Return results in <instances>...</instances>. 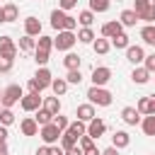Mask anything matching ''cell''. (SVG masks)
<instances>
[{
	"instance_id": "obj_1",
	"label": "cell",
	"mask_w": 155,
	"mask_h": 155,
	"mask_svg": "<svg viewBox=\"0 0 155 155\" xmlns=\"http://www.w3.org/2000/svg\"><path fill=\"white\" fill-rule=\"evenodd\" d=\"M87 99H90V104H97V107H109V104L114 102V94H111L109 90H104V87L92 85V87L87 90Z\"/></svg>"
},
{
	"instance_id": "obj_2",
	"label": "cell",
	"mask_w": 155,
	"mask_h": 155,
	"mask_svg": "<svg viewBox=\"0 0 155 155\" xmlns=\"http://www.w3.org/2000/svg\"><path fill=\"white\" fill-rule=\"evenodd\" d=\"M51 48H53V39H51V36H39L36 48H34V61H36L39 65H46V63H48Z\"/></svg>"
},
{
	"instance_id": "obj_3",
	"label": "cell",
	"mask_w": 155,
	"mask_h": 155,
	"mask_svg": "<svg viewBox=\"0 0 155 155\" xmlns=\"http://www.w3.org/2000/svg\"><path fill=\"white\" fill-rule=\"evenodd\" d=\"M22 97H24V92H22V87H19V85H7V87L2 90V94H0V104H2V107H7V109H12Z\"/></svg>"
},
{
	"instance_id": "obj_4",
	"label": "cell",
	"mask_w": 155,
	"mask_h": 155,
	"mask_svg": "<svg viewBox=\"0 0 155 155\" xmlns=\"http://www.w3.org/2000/svg\"><path fill=\"white\" fill-rule=\"evenodd\" d=\"M75 41H78V34H75V31L61 29L58 36L53 39V48H58V51H70V48L75 46Z\"/></svg>"
},
{
	"instance_id": "obj_5",
	"label": "cell",
	"mask_w": 155,
	"mask_h": 155,
	"mask_svg": "<svg viewBox=\"0 0 155 155\" xmlns=\"http://www.w3.org/2000/svg\"><path fill=\"white\" fill-rule=\"evenodd\" d=\"M61 128L51 121V124H46V126H39V136H41V140L46 143V145H56L58 140H61Z\"/></svg>"
},
{
	"instance_id": "obj_6",
	"label": "cell",
	"mask_w": 155,
	"mask_h": 155,
	"mask_svg": "<svg viewBox=\"0 0 155 155\" xmlns=\"http://www.w3.org/2000/svg\"><path fill=\"white\" fill-rule=\"evenodd\" d=\"M41 104H44V97L36 94V92H29V94H24V97L19 99V107H22L24 111H36Z\"/></svg>"
},
{
	"instance_id": "obj_7",
	"label": "cell",
	"mask_w": 155,
	"mask_h": 155,
	"mask_svg": "<svg viewBox=\"0 0 155 155\" xmlns=\"http://www.w3.org/2000/svg\"><path fill=\"white\" fill-rule=\"evenodd\" d=\"M109 80H111V68H107V65H97V68L92 70V85L104 87Z\"/></svg>"
},
{
	"instance_id": "obj_8",
	"label": "cell",
	"mask_w": 155,
	"mask_h": 155,
	"mask_svg": "<svg viewBox=\"0 0 155 155\" xmlns=\"http://www.w3.org/2000/svg\"><path fill=\"white\" fill-rule=\"evenodd\" d=\"M104 133H107V124H104L102 119L94 116L92 121H87V136H90L92 140H94V138H102Z\"/></svg>"
},
{
	"instance_id": "obj_9",
	"label": "cell",
	"mask_w": 155,
	"mask_h": 155,
	"mask_svg": "<svg viewBox=\"0 0 155 155\" xmlns=\"http://www.w3.org/2000/svg\"><path fill=\"white\" fill-rule=\"evenodd\" d=\"M63 133H68L73 140H78L80 136H85V133H87V124H85V121H80V119H75V121H70V124H68V128H65Z\"/></svg>"
},
{
	"instance_id": "obj_10",
	"label": "cell",
	"mask_w": 155,
	"mask_h": 155,
	"mask_svg": "<svg viewBox=\"0 0 155 155\" xmlns=\"http://www.w3.org/2000/svg\"><path fill=\"white\" fill-rule=\"evenodd\" d=\"M121 31H124V27H121L119 19H111V22H104V24H102V36H104V39H114V36H119Z\"/></svg>"
},
{
	"instance_id": "obj_11",
	"label": "cell",
	"mask_w": 155,
	"mask_h": 155,
	"mask_svg": "<svg viewBox=\"0 0 155 155\" xmlns=\"http://www.w3.org/2000/svg\"><path fill=\"white\" fill-rule=\"evenodd\" d=\"M0 56H5V58L17 56V44L12 41V36H0Z\"/></svg>"
},
{
	"instance_id": "obj_12",
	"label": "cell",
	"mask_w": 155,
	"mask_h": 155,
	"mask_svg": "<svg viewBox=\"0 0 155 155\" xmlns=\"http://www.w3.org/2000/svg\"><path fill=\"white\" fill-rule=\"evenodd\" d=\"M121 119H124L126 126H138L140 124V114H138L136 107H124L121 109Z\"/></svg>"
},
{
	"instance_id": "obj_13",
	"label": "cell",
	"mask_w": 155,
	"mask_h": 155,
	"mask_svg": "<svg viewBox=\"0 0 155 155\" xmlns=\"http://www.w3.org/2000/svg\"><path fill=\"white\" fill-rule=\"evenodd\" d=\"M65 19H68V12L65 10H53L51 12V27L56 29V31H61V29H65Z\"/></svg>"
},
{
	"instance_id": "obj_14",
	"label": "cell",
	"mask_w": 155,
	"mask_h": 155,
	"mask_svg": "<svg viewBox=\"0 0 155 155\" xmlns=\"http://www.w3.org/2000/svg\"><path fill=\"white\" fill-rule=\"evenodd\" d=\"M19 131H22V136H36L39 133V124L34 121V116H27V119L19 121Z\"/></svg>"
},
{
	"instance_id": "obj_15",
	"label": "cell",
	"mask_w": 155,
	"mask_h": 155,
	"mask_svg": "<svg viewBox=\"0 0 155 155\" xmlns=\"http://www.w3.org/2000/svg\"><path fill=\"white\" fill-rule=\"evenodd\" d=\"M34 80L41 85V90H46V87H51V82H53V75H51V70H48V68H44V65H41V68L36 70Z\"/></svg>"
},
{
	"instance_id": "obj_16",
	"label": "cell",
	"mask_w": 155,
	"mask_h": 155,
	"mask_svg": "<svg viewBox=\"0 0 155 155\" xmlns=\"http://www.w3.org/2000/svg\"><path fill=\"white\" fill-rule=\"evenodd\" d=\"M111 145L119 148V150H124V148L131 145V136H128L126 131H114V136H111Z\"/></svg>"
},
{
	"instance_id": "obj_17",
	"label": "cell",
	"mask_w": 155,
	"mask_h": 155,
	"mask_svg": "<svg viewBox=\"0 0 155 155\" xmlns=\"http://www.w3.org/2000/svg\"><path fill=\"white\" fill-rule=\"evenodd\" d=\"M24 34L29 36H41V22L36 17H27L24 19Z\"/></svg>"
},
{
	"instance_id": "obj_18",
	"label": "cell",
	"mask_w": 155,
	"mask_h": 155,
	"mask_svg": "<svg viewBox=\"0 0 155 155\" xmlns=\"http://www.w3.org/2000/svg\"><path fill=\"white\" fill-rule=\"evenodd\" d=\"M126 58H128L133 65L143 63V58H145V51H143V46H128V48H126Z\"/></svg>"
},
{
	"instance_id": "obj_19",
	"label": "cell",
	"mask_w": 155,
	"mask_h": 155,
	"mask_svg": "<svg viewBox=\"0 0 155 155\" xmlns=\"http://www.w3.org/2000/svg\"><path fill=\"white\" fill-rule=\"evenodd\" d=\"M75 116H78L80 121H85V124L92 121V119H94V104H90V102H87V104H80L78 111H75Z\"/></svg>"
},
{
	"instance_id": "obj_20",
	"label": "cell",
	"mask_w": 155,
	"mask_h": 155,
	"mask_svg": "<svg viewBox=\"0 0 155 155\" xmlns=\"http://www.w3.org/2000/svg\"><path fill=\"white\" fill-rule=\"evenodd\" d=\"M150 75H153L150 70H145L143 65H138V68H133V73H131V80H133L136 85H145V82L150 80Z\"/></svg>"
},
{
	"instance_id": "obj_21",
	"label": "cell",
	"mask_w": 155,
	"mask_h": 155,
	"mask_svg": "<svg viewBox=\"0 0 155 155\" xmlns=\"http://www.w3.org/2000/svg\"><path fill=\"white\" fill-rule=\"evenodd\" d=\"M17 17H19V7H17L15 2L2 5V22H15Z\"/></svg>"
},
{
	"instance_id": "obj_22",
	"label": "cell",
	"mask_w": 155,
	"mask_h": 155,
	"mask_svg": "<svg viewBox=\"0 0 155 155\" xmlns=\"http://www.w3.org/2000/svg\"><path fill=\"white\" fill-rule=\"evenodd\" d=\"M119 22H121V27H136L138 15H136L133 10H124V12H121V17H119Z\"/></svg>"
},
{
	"instance_id": "obj_23",
	"label": "cell",
	"mask_w": 155,
	"mask_h": 155,
	"mask_svg": "<svg viewBox=\"0 0 155 155\" xmlns=\"http://www.w3.org/2000/svg\"><path fill=\"white\" fill-rule=\"evenodd\" d=\"M17 48H19V51H24V53H31V51L36 48V41H34V36H29V34H24V36L19 39V44H17Z\"/></svg>"
},
{
	"instance_id": "obj_24",
	"label": "cell",
	"mask_w": 155,
	"mask_h": 155,
	"mask_svg": "<svg viewBox=\"0 0 155 155\" xmlns=\"http://www.w3.org/2000/svg\"><path fill=\"white\" fill-rule=\"evenodd\" d=\"M92 48H94V53H99V56H104V53H109V48H111V41L109 39H94L92 41Z\"/></svg>"
},
{
	"instance_id": "obj_25",
	"label": "cell",
	"mask_w": 155,
	"mask_h": 155,
	"mask_svg": "<svg viewBox=\"0 0 155 155\" xmlns=\"http://www.w3.org/2000/svg\"><path fill=\"white\" fill-rule=\"evenodd\" d=\"M51 90H53V94H56V97L65 94V92H68V80H65V78H53Z\"/></svg>"
},
{
	"instance_id": "obj_26",
	"label": "cell",
	"mask_w": 155,
	"mask_h": 155,
	"mask_svg": "<svg viewBox=\"0 0 155 155\" xmlns=\"http://www.w3.org/2000/svg\"><path fill=\"white\" fill-rule=\"evenodd\" d=\"M140 39L148 44V46H155V24H145L140 29Z\"/></svg>"
},
{
	"instance_id": "obj_27",
	"label": "cell",
	"mask_w": 155,
	"mask_h": 155,
	"mask_svg": "<svg viewBox=\"0 0 155 155\" xmlns=\"http://www.w3.org/2000/svg\"><path fill=\"white\" fill-rule=\"evenodd\" d=\"M80 63H82V58H80L78 53H65V58H63V65H65L68 70H78Z\"/></svg>"
},
{
	"instance_id": "obj_28",
	"label": "cell",
	"mask_w": 155,
	"mask_h": 155,
	"mask_svg": "<svg viewBox=\"0 0 155 155\" xmlns=\"http://www.w3.org/2000/svg\"><path fill=\"white\" fill-rule=\"evenodd\" d=\"M41 107H44V109H46V111H51V114H53V116H56V114H58V111H61V99H58V97H46V99H44V104H41Z\"/></svg>"
},
{
	"instance_id": "obj_29",
	"label": "cell",
	"mask_w": 155,
	"mask_h": 155,
	"mask_svg": "<svg viewBox=\"0 0 155 155\" xmlns=\"http://www.w3.org/2000/svg\"><path fill=\"white\" fill-rule=\"evenodd\" d=\"M34 121H36L39 126H46V124H51V121H53V114H51V111H46L44 107H39V109H36V116H34Z\"/></svg>"
},
{
	"instance_id": "obj_30",
	"label": "cell",
	"mask_w": 155,
	"mask_h": 155,
	"mask_svg": "<svg viewBox=\"0 0 155 155\" xmlns=\"http://www.w3.org/2000/svg\"><path fill=\"white\" fill-rule=\"evenodd\" d=\"M140 128L145 136H155V114H148L143 121H140Z\"/></svg>"
},
{
	"instance_id": "obj_31",
	"label": "cell",
	"mask_w": 155,
	"mask_h": 155,
	"mask_svg": "<svg viewBox=\"0 0 155 155\" xmlns=\"http://www.w3.org/2000/svg\"><path fill=\"white\" fill-rule=\"evenodd\" d=\"M97 36H94V31H92V27H82L80 31H78V41L80 44H92Z\"/></svg>"
},
{
	"instance_id": "obj_32",
	"label": "cell",
	"mask_w": 155,
	"mask_h": 155,
	"mask_svg": "<svg viewBox=\"0 0 155 155\" xmlns=\"http://www.w3.org/2000/svg\"><path fill=\"white\" fill-rule=\"evenodd\" d=\"M150 104H153V97H140L138 104H136L138 114H140V116H148V114H150Z\"/></svg>"
},
{
	"instance_id": "obj_33",
	"label": "cell",
	"mask_w": 155,
	"mask_h": 155,
	"mask_svg": "<svg viewBox=\"0 0 155 155\" xmlns=\"http://www.w3.org/2000/svg\"><path fill=\"white\" fill-rule=\"evenodd\" d=\"M109 41H111V46H114V48H128V46H131V41H128V34H124V31H121L119 36L109 39Z\"/></svg>"
},
{
	"instance_id": "obj_34",
	"label": "cell",
	"mask_w": 155,
	"mask_h": 155,
	"mask_svg": "<svg viewBox=\"0 0 155 155\" xmlns=\"http://www.w3.org/2000/svg\"><path fill=\"white\" fill-rule=\"evenodd\" d=\"M0 124H2V126H12V124H15V111L7 109V107H2V109H0Z\"/></svg>"
},
{
	"instance_id": "obj_35",
	"label": "cell",
	"mask_w": 155,
	"mask_h": 155,
	"mask_svg": "<svg viewBox=\"0 0 155 155\" xmlns=\"http://www.w3.org/2000/svg\"><path fill=\"white\" fill-rule=\"evenodd\" d=\"M111 7V0H90V10L92 12H107Z\"/></svg>"
},
{
	"instance_id": "obj_36",
	"label": "cell",
	"mask_w": 155,
	"mask_h": 155,
	"mask_svg": "<svg viewBox=\"0 0 155 155\" xmlns=\"http://www.w3.org/2000/svg\"><path fill=\"white\" fill-rule=\"evenodd\" d=\"M78 22H80L82 27H92V22H94V12H92V10H82V12L78 15Z\"/></svg>"
},
{
	"instance_id": "obj_37",
	"label": "cell",
	"mask_w": 155,
	"mask_h": 155,
	"mask_svg": "<svg viewBox=\"0 0 155 155\" xmlns=\"http://www.w3.org/2000/svg\"><path fill=\"white\" fill-rule=\"evenodd\" d=\"M65 80H68V85H80V82H82V73H80V68H78V70H68Z\"/></svg>"
},
{
	"instance_id": "obj_38",
	"label": "cell",
	"mask_w": 155,
	"mask_h": 155,
	"mask_svg": "<svg viewBox=\"0 0 155 155\" xmlns=\"http://www.w3.org/2000/svg\"><path fill=\"white\" fill-rule=\"evenodd\" d=\"M148 7H150V0H133V12H136L138 17H140Z\"/></svg>"
},
{
	"instance_id": "obj_39",
	"label": "cell",
	"mask_w": 155,
	"mask_h": 155,
	"mask_svg": "<svg viewBox=\"0 0 155 155\" xmlns=\"http://www.w3.org/2000/svg\"><path fill=\"white\" fill-rule=\"evenodd\" d=\"M138 19H143L145 24H153V22H155V5H150V7H148V10L138 17Z\"/></svg>"
},
{
	"instance_id": "obj_40",
	"label": "cell",
	"mask_w": 155,
	"mask_h": 155,
	"mask_svg": "<svg viewBox=\"0 0 155 155\" xmlns=\"http://www.w3.org/2000/svg\"><path fill=\"white\" fill-rule=\"evenodd\" d=\"M53 124H56V126H58V128H61V131H65V128H68V124H70V121H68V116H63V114H61V111H58V114H56V116H53Z\"/></svg>"
},
{
	"instance_id": "obj_41",
	"label": "cell",
	"mask_w": 155,
	"mask_h": 155,
	"mask_svg": "<svg viewBox=\"0 0 155 155\" xmlns=\"http://www.w3.org/2000/svg\"><path fill=\"white\" fill-rule=\"evenodd\" d=\"M73 145H78V140H73L68 133H61V148H63V150H70Z\"/></svg>"
},
{
	"instance_id": "obj_42",
	"label": "cell",
	"mask_w": 155,
	"mask_h": 155,
	"mask_svg": "<svg viewBox=\"0 0 155 155\" xmlns=\"http://www.w3.org/2000/svg\"><path fill=\"white\" fill-rule=\"evenodd\" d=\"M12 65H15V58H5V56H0V73H10Z\"/></svg>"
},
{
	"instance_id": "obj_43",
	"label": "cell",
	"mask_w": 155,
	"mask_h": 155,
	"mask_svg": "<svg viewBox=\"0 0 155 155\" xmlns=\"http://www.w3.org/2000/svg\"><path fill=\"white\" fill-rule=\"evenodd\" d=\"M143 68H145V70H150V73H155V53H150V56H145V58H143Z\"/></svg>"
},
{
	"instance_id": "obj_44",
	"label": "cell",
	"mask_w": 155,
	"mask_h": 155,
	"mask_svg": "<svg viewBox=\"0 0 155 155\" xmlns=\"http://www.w3.org/2000/svg\"><path fill=\"white\" fill-rule=\"evenodd\" d=\"M78 145H80L82 150H87L90 145H94V140H92V138H90V136L85 133V136H80V138H78Z\"/></svg>"
},
{
	"instance_id": "obj_45",
	"label": "cell",
	"mask_w": 155,
	"mask_h": 155,
	"mask_svg": "<svg viewBox=\"0 0 155 155\" xmlns=\"http://www.w3.org/2000/svg\"><path fill=\"white\" fill-rule=\"evenodd\" d=\"M75 5H78V0H58V7H61V10H65V12H68V10H73Z\"/></svg>"
},
{
	"instance_id": "obj_46",
	"label": "cell",
	"mask_w": 155,
	"mask_h": 155,
	"mask_svg": "<svg viewBox=\"0 0 155 155\" xmlns=\"http://www.w3.org/2000/svg\"><path fill=\"white\" fill-rule=\"evenodd\" d=\"M27 87H29V92H36V94H41V92H44V90H41V85H39V82H36L34 78H31V80L27 82Z\"/></svg>"
},
{
	"instance_id": "obj_47",
	"label": "cell",
	"mask_w": 155,
	"mask_h": 155,
	"mask_svg": "<svg viewBox=\"0 0 155 155\" xmlns=\"http://www.w3.org/2000/svg\"><path fill=\"white\" fill-rule=\"evenodd\" d=\"M82 155H102V150H99L97 145H90L87 150H82Z\"/></svg>"
},
{
	"instance_id": "obj_48",
	"label": "cell",
	"mask_w": 155,
	"mask_h": 155,
	"mask_svg": "<svg viewBox=\"0 0 155 155\" xmlns=\"http://www.w3.org/2000/svg\"><path fill=\"white\" fill-rule=\"evenodd\" d=\"M36 155H51V145H46V143H44V145L36 150Z\"/></svg>"
},
{
	"instance_id": "obj_49",
	"label": "cell",
	"mask_w": 155,
	"mask_h": 155,
	"mask_svg": "<svg viewBox=\"0 0 155 155\" xmlns=\"http://www.w3.org/2000/svg\"><path fill=\"white\" fill-rule=\"evenodd\" d=\"M65 155H82V148L80 145H73L70 150H65Z\"/></svg>"
},
{
	"instance_id": "obj_50",
	"label": "cell",
	"mask_w": 155,
	"mask_h": 155,
	"mask_svg": "<svg viewBox=\"0 0 155 155\" xmlns=\"http://www.w3.org/2000/svg\"><path fill=\"white\" fill-rule=\"evenodd\" d=\"M51 155H65V150L61 145H51Z\"/></svg>"
},
{
	"instance_id": "obj_51",
	"label": "cell",
	"mask_w": 155,
	"mask_h": 155,
	"mask_svg": "<svg viewBox=\"0 0 155 155\" xmlns=\"http://www.w3.org/2000/svg\"><path fill=\"white\" fill-rule=\"evenodd\" d=\"M102 155H119V148H114V145H109L107 150H102Z\"/></svg>"
},
{
	"instance_id": "obj_52",
	"label": "cell",
	"mask_w": 155,
	"mask_h": 155,
	"mask_svg": "<svg viewBox=\"0 0 155 155\" xmlns=\"http://www.w3.org/2000/svg\"><path fill=\"white\" fill-rule=\"evenodd\" d=\"M0 140H7V126L0 124Z\"/></svg>"
},
{
	"instance_id": "obj_53",
	"label": "cell",
	"mask_w": 155,
	"mask_h": 155,
	"mask_svg": "<svg viewBox=\"0 0 155 155\" xmlns=\"http://www.w3.org/2000/svg\"><path fill=\"white\" fill-rule=\"evenodd\" d=\"M0 155H10V150H7V145H5V143H0Z\"/></svg>"
},
{
	"instance_id": "obj_54",
	"label": "cell",
	"mask_w": 155,
	"mask_h": 155,
	"mask_svg": "<svg viewBox=\"0 0 155 155\" xmlns=\"http://www.w3.org/2000/svg\"><path fill=\"white\" fill-rule=\"evenodd\" d=\"M150 114H155V94H153V104H150Z\"/></svg>"
},
{
	"instance_id": "obj_55",
	"label": "cell",
	"mask_w": 155,
	"mask_h": 155,
	"mask_svg": "<svg viewBox=\"0 0 155 155\" xmlns=\"http://www.w3.org/2000/svg\"><path fill=\"white\" fill-rule=\"evenodd\" d=\"M150 5H155V0H150Z\"/></svg>"
},
{
	"instance_id": "obj_56",
	"label": "cell",
	"mask_w": 155,
	"mask_h": 155,
	"mask_svg": "<svg viewBox=\"0 0 155 155\" xmlns=\"http://www.w3.org/2000/svg\"><path fill=\"white\" fill-rule=\"evenodd\" d=\"M116 2H121V0H116Z\"/></svg>"
},
{
	"instance_id": "obj_57",
	"label": "cell",
	"mask_w": 155,
	"mask_h": 155,
	"mask_svg": "<svg viewBox=\"0 0 155 155\" xmlns=\"http://www.w3.org/2000/svg\"><path fill=\"white\" fill-rule=\"evenodd\" d=\"M0 109H2V104H0Z\"/></svg>"
},
{
	"instance_id": "obj_58",
	"label": "cell",
	"mask_w": 155,
	"mask_h": 155,
	"mask_svg": "<svg viewBox=\"0 0 155 155\" xmlns=\"http://www.w3.org/2000/svg\"><path fill=\"white\" fill-rule=\"evenodd\" d=\"M0 10H2V7H0Z\"/></svg>"
},
{
	"instance_id": "obj_59",
	"label": "cell",
	"mask_w": 155,
	"mask_h": 155,
	"mask_svg": "<svg viewBox=\"0 0 155 155\" xmlns=\"http://www.w3.org/2000/svg\"><path fill=\"white\" fill-rule=\"evenodd\" d=\"M153 155H155V153H153Z\"/></svg>"
}]
</instances>
